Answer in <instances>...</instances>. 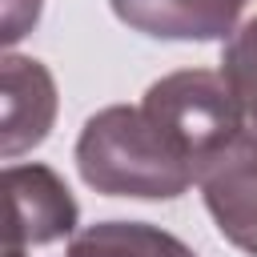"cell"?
Here are the masks:
<instances>
[{"label":"cell","mask_w":257,"mask_h":257,"mask_svg":"<svg viewBox=\"0 0 257 257\" xmlns=\"http://www.w3.org/2000/svg\"><path fill=\"white\" fill-rule=\"evenodd\" d=\"M0 84H4V96H0V108H4L0 153L8 161H16L20 153L36 149L48 137V128L56 120V80L40 60L8 52L4 68H0Z\"/></svg>","instance_id":"cell-5"},{"label":"cell","mask_w":257,"mask_h":257,"mask_svg":"<svg viewBox=\"0 0 257 257\" xmlns=\"http://www.w3.org/2000/svg\"><path fill=\"white\" fill-rule=\"evenodd\" d=\"M40 8H44V0H4V32H0V40L16 44L24 32H32V24L40 20Z\"/></svg>","instance_id":"cell-9"},{"label":"cell","mask_w":257,"mask_h":257,"mask_svg":"<svg viewBox=\"0 0 257 257\" xmlns=\"http://www.w3.org/2000/svg\"><path fill=\"white\" fill-rule=\"evenodd\" d=\"M141 108L193 161L197 173L205 169V161H213L225 145H233L245 133V112L229 80L209 68H185L161 76L157 84H149Z\"/></svg>","instance_id":"cell-2"},{"label":"cell","mask_w":257,"mask_h":257,"mask_svg":"<svg viewBox=\"0 0 257 257\" xmlns=\"http://www.w3.org/2000/svg\"><path fill=\"white\" fill-rule=\"evenodd\" d=\"M68 257H197L181 237L145 221H100L68 241Z\"/></svg>","instance_id":"cell-7"},{"label":"cell","mask_w":257,"mask_h":257,"mask_svg":"<svg viewBox=\"0 0 257 257\" xmlns=\"http://www.w3.org/2000/svg\"><path fill=\"white\" fill-rule=\"evenodd\" d=\"M209 217L221 237L241 253L257 257V133H241L197 173Z\"/></svg>","instance_id":"cell-4"},{"label":"cell","mask_w":257,"mask_h":257,"mask_svg":"<svg viewBox=\"0 0 257 257\" xmlns=\"http://www.w3.org/2000/svg\"><path fill=\"white\" fill-rule=\"evenodd\" d=\"M76 169L88 189L137 201H173L197 181L193 161L141 104H108L92 112L76 137Z\"/></svg>","instance_id":"cell-1"},{"label":"cell","mask_w":257,"mask_h":257,"mask_svg":"<svg viewBox=\"0 0 257 257\" xmlns=\"http://www.w3.org/2000/svg\"><path fill=\"white\" fill-rule=\"evenodd\" d=\"M116 20L153 40H229L249 0H108Z\"/></svg>","instance_id":"cell-6"},{"label":"cell","mask_w":257,"mask_h":257,"mask_svg":"<svg viewBox=\"0 0 257 257\" xmlns=\"http://www.w3.org/2000/svg\"><path fill=\"white\" fill-rule=\"evenodd\" d=\"M221 76L229 80L241 112H245V128L257 133V16L245 20L221 52Z\"/></svg>","instance_id":"cell-8"},{"label":"cell","mask_w":257,"mask_h":257,"mask_svg":"<svg viewBox=\"0 0 257 257\" xmlns=\"http://www.w3.org/2000/svg\"><path fill=\"white\" fill-rule=\"evenodd\" d=\"M8 193V229H4V257H24L36 245H52L76 237V201L68 185L48 165H8L4 169Z\"/></svg>","instance_id":"cell-3"}]
</instances>
